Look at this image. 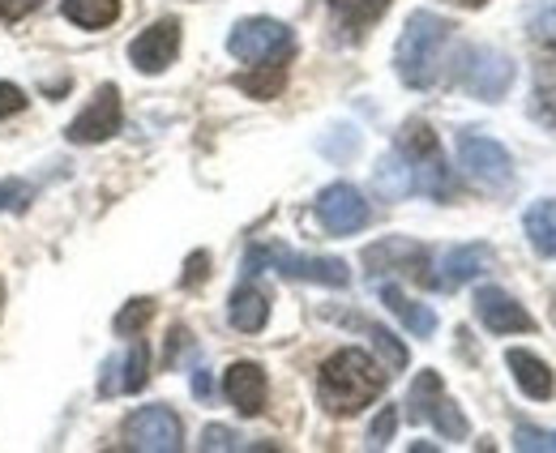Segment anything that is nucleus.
Segmentation results:
<instances>
[{"instance_id":"38","label":"nucleus","mask_w":556,"mask_h":453,"mask_svg":"<svg viewBox=\"0 0 556 453\" xmlns=\"http://www.w3.org/2000/svg\"><path fill=\"white\" fill-rule=\"evenodd\" d=\"M330 4H334V9H343V4H348V0H330Z\"/></svg>"},{"instance_id":"11","label":"nucleus","mask_w":556,"mask_h":453,"mask_svg":"<svg viewBox=\"0 0 556 453\" xmlns=\"http://www.w3.org/2000/svg\"><path fill=\"white\" fill-rule=\"evenodd\" d=\"M176 56H180V22L176 17H163V22L146 26L129 43V61L138 73H163Z\"/></svg>"},{"instance_id":"31","label":"nucleus","mask_w":556,"mask_h":453,"mask_svg":"<svg viewBox=\"0 0 556 453\" xmlns=\"http://www.w3.org/2000/svg\"><path fill=\"white\" fill-rule=\"evenodd\" d=\"M236 445H240V437H236L231 428H223V424H210L206 432H202V450H206V453L236 450Z\"/></svg>"},{"instance_id":"25","label":"nucleus","mask_w":556,"mask_h":453,"mask_svg":"<svg viewBox=\"0 0 556 453\" xmlns=\"http://www.w3.org/2000/svg\"><path fill=\"white\" fill-rule=\"evenodd\" d=\"M368 338H372V347L381 351V360H386L390 373H403V368H407V347H403L386 325H368Z\"/></svg>"},{"instance_id":"2","label":"nucleus","mask_w":556,"mask_h":453,"mask_svg":"<svg viewBox=\"0 0 556 453\" xmlns=\"http://www.w3.org/2000/svg\"><path fill=\"white\" fill-rule=\"evenodd\" d=\"M454 26L432 13V9H416L407 17V30L399 39V52H394V65H399V77L412 86V90H428L441 73V52L450 43Z\"/></svg>"},{"instance_id":"8","label":"nucleus","mask_w":556,"mask_h":453,"mask_svg":"<svg viewBox=\"0 0 556 453\" xmlns=\"http://www.w3.org/2000/svg\"><path fill=\"white\" fill-rule=\"evenodd\" d=\"M125 445L141 453H180L185 424L172 406H141L125 419Z\"/></svg>"},{"instance_id":"10","label":"nucleus","mask_w":556,"mask_h":453,"mask_svg":"<svg viewBox=\"0 0 556 453\" xmlns=\"http://www.w3.org/2000/svg\"><path fill=\"white\" fill-rule=\"evenodd\" d=\"M368 218H372L368 201H364L359 189H351V185H330V189H321V197H317V223L330 236H355V231L368 227Z\"/></svg>"},{"instance_id":"4","label":"nucleus","mask_w":556,"mask_h":453,"mask_svg":"<svg viewBox=\"0 0 556 453\" xmlns=\"http://www.w3.org/2000/svg\"><path fill=\"white\" fill-rule=\"evenodd\" d=\"M262 265H275L282 278H300V282H321V287H348L351 269L339 257H300L282 244L270 249H249L244 257V274H262Z\"/></svg>"},{"instance_id":"26","label":"nucleus","mask_w":556,"mask_h":453,"mask_svg":"<svg viewBox=\"0 0 556 453\" xmlns=\"http://www.w3.org/2000/svg\"><path fill=\"white\" fill-rule=\"evenodd\" d=\"M390 9V0H355L348 9V22H343V30H348V39H359L381 13Z\"/></svg>"},{"instance_id":"7","label":"nucleus","mask_w":556,"mask_h":453,"mask_svg":"<svg viewBox=\"0 0 556 453\" xmlns=\"http://www.w3.org/2000/svg\"><path fill=\"white\" fill-rule=\"evenodd\" d=\"M407 419H416V424H432L445 441H467V415L445 398V389H441V373H419L412 393H407Z\"/></svg>"},{"instance_id":"23","label":"nucleus","mask_w":556,"mask_h":453,"mask_svg":"<svg viewBox=\"0 0 556 453\" xmlns=\"http://www.w3.org/2000/svg\"><path fill=\"white\" fill-rule=\"evenodd\" d=\"M236 86L253 99H275L278 90L287 86V68L282 65H253V73H240Z\"/></svg>"},{"instance_id":"21","label":"nucleus","mask_w":556,"mask_h":453,"mask_svg":"<svg viewBox=\"0 0 556 453\" xmlns=\"http://www.w3.org/2000/svg\"><path fill=\"white\" fill-rule=\"evenodd\" d=\"M522 227H527V240H531V249H535L540 257H556V201L553 197L535 201V205L527 210Z\"/></svg>"},{"instance_id":"20","label":"nucleus","mask_w":556,"mask_h":453,"mask_svg":"<svg viewBox=\"0 0 556 453\" xmlns=\"http://www.w3.org/2000/svg\"><path fill=\"white\" fill-rule=\"evenodd\" d=\"M227 317H231V325H236L240 334H257L262 325L270 322V300H266V291H257V287H240V291H231Z\"/></svg>"},{"instance_id":"22","label":"nucleus","mask_w":556,"mask_h":453,"mask_svg":"<svg viewBox=\"0 0 556 453\" xmlns=\"http://www.w3.org/2000/svg\"><path fill=\"white\" fill-rule=\"evenodd\" d=\"M65 17L81 30H103L121 17V0H65Z\"/></svg>"},{"instance_id":"15","label":"nucleus","mask_w":556,"mask_h":453,"mask_svg":"<svg viewBox=\"0 0 556 453\" xmlns=\"http://www.w3.org/2000/svg\"><path fill=\"white\" fill-rule=\"evenodd\" d=\"M266 373H262V364H253V360H240V364H231L227 373H223V393H227V402L240 411V415H262L266 411Z\"/></svg>"},{"instance_id":"18","label":"nucleus","mask_w":556,"mask_h":453,"mask_svg":"<svg viewBox=\"0 0 556 453\" xmlns=\"http://www.w3.org/2000/svg\"><path fill=\"white\" fill-rule=\"evenodd\" d=\"M372 189L386 197V201H403V197L416 193V172H412V159L403 150H390L377 172H372Z\"/></svg>"},{"instance_id":"6","label":"nucleus","mask_w":556,"mask_h":453,"mask_svg":"<svg viewBox=\"0 0 556 453\" xmlns=\"http://www.w3.org/2000/svg\"><path fill=\"white\" fill-rule=\"evenodd\" d=\"M458 163H463V172L488 189V193H505L509 185H514V159H509V150L501 146V141H492L484 133H458Z\"/></svg>"},{"instance_id":"16","label":"nucleus","mask_w":556,"mask_h":453,"mask_svg":"<svg viewBox=\"0 0 556 453\" xmlns=\"http://www.w3.org/2000/svg\"><path fill=\"white\" fill-rule=\"evenodd\" d=\"M488 265H492V249L488 244H458V249H445L441 253V274L432 278V287H441V291H454V287H463V282H476L480 274H488Z\"/></svg>"},{"instance_id":"17","label":"nucleus","mask_w":556,"mask_h":453,"mask_svg":"<svg viewBox=\"0 0 556 453\" xmlns=\"http://www.w3.org/2000/svg\"><path fill=\"white\" fill-rule=\"evenodd\" d=\"M505 368L514 373V381H518V389L531 398V402H548L556 393V377L553 368L535 355V351H522V347H509L505 351Z\"/></svg>"},{"instance_id":"24","label":"nucleus","mask_w":556,"mask_h":453,"mask_svg":"<svg viewBox=\"0 0 556 453\" xmlns=\"http://www.w3.org/2000/svg\"><path fill=\"white\" fill-rule=\"evenodd\" d=\"M150 317H154V300H146V295H138V300H129L121 313H116V334L121 338H138L141 329L150 325Z\"/></svg>"},{"instance_id":"19","label":"nucleus","mask_w":556,"mask_h":453,"mask_svg":"<svg viewBox=\"0 0 556 453\" xmlns=\"http://www.w3.org/2000/svg\"><path fill=\"white\" fill-rule=\"evenodd\" d=\"M381 304H386V309H390L399 322L407 325L416 338H432V334H437V313H432L428 304H416V300H407V295H403L394 282H386V287H381Z\"/></svg>"},{"instance_id":"28","label":"nucleus","mask_w":556,"mask_h":453,"mask_svg":"<svg viewBox=\"0 0 556 453\" xmlns=\"http://www.w3.org/2000/svg\"><path fill=\"white\" fill-rule=\"evenodd\" d=\"M394 428H399V411L386 406V411L372 419V428H368V450H386V445L394 441Z\"/></svg>"},{"instance_id":"39","label":"nucleus","mask_w":556,"mask_h":453,"mask_svg":"<svg viewBox=\"0 0 556 453\" xmlns=\"http://www.w3.org/2000/svg\"><path fill=\"white\" fill-rule=\"evenodd\" d=\"M463 4H484V0H463Z\"/></svg>"},{"instance_id":"29","label":"nucleus","mask_w":556,"mask_h":453,"mask_svg":"<svg viewBox=\"0 0 556 453\" xmlns=\"http://www.w3.org/2000/svg\"><path fill=\"white\" fill-rule=\"evenodd\" d=\"M514 445L522 453H540V450L556 453V432H540V428H527V424H522V428L514 432Z\"/></svg>"},{"instance_id":"5","label":"nucleus","mask_w":556,"mask_h":453,"mask_svg":"<svg viewBox=\"0 0 556 453\" xmlns=\"http://www.w3.org/2000/svg\"><path fill=\"white\" fill-rule=\"evenodd\" d=\"M514 77H518L514 56H505V52H496V48H467V52L458 56V86H463L467 95L484 99V103H501V99L509 95Z\"/></svg>"},{"instance_id":"1","label":"nucleus","mask_w":556,"mask_h":453,"mask_svg":"<svg viewBox=\"0 0 556 453\" xmlns=\"http://www.w3.org/2000/svg\"><path fill=\"white\" fill-rule=\"evenodd\" d=\"M381 389H386V373L359 347L334 351L321 364V377H317V398H321V406L330 415H355V411H364L372 398H381Z\"/></svg>"},{"instance_id":"13","label":"nucleus","mask_w":556,"mask_h":453,"mask_svg":"<svg viewBox=\"0 0 556 453\" xmlns=\"http://www.w3.org/2000/svg\"><path fill=\"white\" fill-rule=\"evenodd\" d=\"M476 317H480L484 329H492V334H531V329H535L531 313H527L509 291H501V287H480V291H476Z\"/></svg>"},{"instance_id":"33","label":"nucleus","mask_w":556,"mask_h":453,"mask_svg":"<svg viewBox=\"0 0 556 453\" xmlns=\"http://www.w3.org/2000/svg\"><path fill=\"white\" fill-rule=\"evenodd\" d=\"M210 274V253H193L189 265H185V287H198V282H206Z\"/></svg>"},{"instance_id":"34","label":"nucleus","mask_w":556,"mask_h":453,"mask_svg":"<svg viewBox=\"0 0 556 453\" xmlns=\"http://www.w3.org/2000/svg\"><path fill=\"white\" fill-rule=\"evenodd\" d=\"M35 4H39V0H0V17H4V22H17V17H26Z\"/></svg>"},{"instance_id":"37","label":"nucleus","mask_w":556,"mask_h":453,"mask_svg":"<svg viewBox=\"0 0 556 453\" xmlns=\"http://www.w3.org/2000/svg\"><path fill=\"white\" fill-rule=\"evenodd\" d=\"M0 313H4V278H0Z\"/></svg>"},{"instance_id":"27","label":"nucleus","mask_w":556,"mask_h":453,"mask_svg":"<svg viewBox=\"0 0 556 453\" xmlns=\"http://www.w3.org/2000/svg\"><path fill=\"white\" fill-rule=\"evenodd\" d=\"M531 116H535L544 129L556 133V77H544V73H540V90H535V99H531Z\"/></svg>"},{"instance_id":"3","label":"nucleus","mask_w":556,"mask_h":453,"mask_svg":"<svg viewBox=\"0 0 556 453\" xmlns=\"http://www.w3.org/2000/svg\"><path fill=\"white\" fill-rule=\"evenodd\" d=\"M227 52L244 65H282L295 52V35L275 17H244L227 35Z\"/></svg>"},{"instance_id":"32","label":"nucleus","mask_w":556,"mask_h":453,"mask_svg":"<svg viewBox=\"0 0 556 453\" xmlns=\"http://www.w3.org/2000/svg\"><path fill=\"white\" fill-rule=\"evenodd\" d=\"M22 108H26V95H22V86H13V81H0V121L17 116Z\"/></svg>"},{"instance_id":"14","label":"nucleus","mask_w":556,"mask_h":453,"mask_svg":"<svg viewBox=\"0 0 556 453\" xmlns=\"http://www.w3.org/2000/svg\"><path fill=\"white\" fill-rule=\"evenodd\" d=\"M150 381V347L134 338V347H129V355L121 360V355H112L108 364H103V381H99V393L103 398H116V393H138L146 389Z\"/></svg>"},{"instance_id":"36","label":"nucleus","mask_w":556,"mask_h":453,"mask_svg":"<svg viewBox=\"0 0 556 453\" xmlns=\"http://www.w3.org/2000/svg\"><path fill=\"white\" fill-rule=\"evenodd\" d=\"M193 393H198V398H210V373L206 368H198V373H193Z\"/></svg>"},{"instance_id":"40","label":"nucleus","mask_w":556,"mask_h":453,"mask_svg":"<svg viewBox=\"0 0 556 453\" xmlns=\"http://www.w3.org/2000/svg\"><path fill=\"white\" fill-rule=\"evenodd\" d=\"M553 322H556V304H553Z\"/></svg>"},{"instance_id":"12","label":"nucleus","mask_w":556,"mask_h":453,"mask_svg":"<svg viewBox=\"0 0 556 453\" xmlns=\"http://www.w3.org/2000/svg\"><path fill=\"white\" fill-rule=\"evenodd\" d=\"M364 265H368V278H381V274H407L416 269L419 282H428L424 265H428V249L407 240V236H390V240H377L372 249H364Z\"/></svg>"},{"instance_id":"9","label":"nucleus","mask_w":556,"mask_h":453,"mask_svg":"<svg viewBox=\"0 0 556 453\" xmlns=\"http://www.w3.org/2000/svg\"><path fill=\"white\" fill-rule=\"evenodd\" d=\"M121 121H125V112H121V90L108 81V86H99V95L86 103V112L65 129V137H70L73 146H99V141H108V137L121 133Z\"/></svg>"},{"instance_id":"30","label":"nucleus","mask_w":556,"mask_h":453,"mask_svg":"<svg viewBox=\"0 0 556 453\" xmlns=\"http://www.w3.org/2000/svg\"><path fill=\"white\" fill-rule=\"evenodd\" d=\"M339 137H321V150L330 154V159H351L355 150H359V133L351 129H334Z\"/></svg>"},{"instance_id":"35","label":"nucleus","mask_w":556,"mask_h":453,"mask_svg":"<svg viewBox=\"0 0 556 453\" xmlns=\"http://www.w3.org/2000/svg\"><path fill=\"white\" fill-rule=\"evenodd\" d=\"M531 30H535V35H556V4L553 9H540V13L531 17Z\"/></svg>"}]
</instances>
